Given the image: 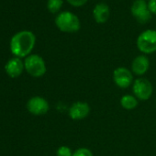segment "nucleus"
I'll use <instances>...</instances> for the list:
<instances>
[{"instance_id": "17", "label": "nucleus", "mask_w": 156, "mask_h": 156, "mask_svg": "<svg viewBox=\"0 0 156 156\" xmlns=\"http://www.w3.org/2000/svg\"><path fill=\"white\" fill-rule=\"evenodd\" d=\"M66 1H67L72 7L79 8V7H82V6L86 5L88 0H66Z\"/></svg>"}, {"instance_id": "7", "label": "nucleus", "mask_w": 156, "mask_h": 156, "mask_svg": "<svg viewBox=\"0 0 156 156\" xmlns=\"http://www.w3.org/2000/svg\"><path fill=\"white\" fill-rule=\"evenodd\" d=\"M113 80L119 87L127 88L133 82V75L129 69L119 67L113 72Z\"/></svg>"}, {"instance_id": "16", "label": "nucleus", "mask_w": 156, "mask_h": 156, "mask_svg": "<svg viewBox=\"0 0 156 156\" xmlns=\"http://www.w3.org/2000/svg\"><path fill=\"white\" fill-rule=\"evenodd\" d=\"M57 156H73V152L71 149L67 146H61L58 148L56 151Z\"/></svg>"}, {"instance_id": "15", "label": "nucleus", "mask_w": 156, "mask_h": 156, "mask_svg": "<svg viewBox=\"0 0 156 156\" xmlns=\"http://www.w3.org/2000/svg\"><path fill=\"white\" fill-rule=\"evenodd\" d=\"M73 156H93V153L87 148H79L73 152Z\"/></svg>"}, {"instance_id": "6", "label": "nucleus", "mask_w": 156, "mask_h": 156, "mask_svg": "<svg viewBox=\"0 0 156 156\" xmlns=\"http://www.w3.org/2000/svg\"><path fill=\"white\" fill-rule=\"evenodd\" d=\"M133 94L140 100H147L152 94V86L145 78H139L133 83Z\"/></svg>"}, {"instance_id": "4", "label": "nucleus", "mask_w": 156, "mask_h": 156, "mask_svg": "<svg viewBox=\"0 0 156 156\" xmlns=\"http://www.w3.org/2000/svg\"><path fill=\"white\" fill-rule=\"evenodd\" d=\"M24 66L27 73L33 77H41L46 73L45 62L38 54L29 55L24 62Z\"/></svg>"}, {"instance_id": "13", "label": "nucleus", "mask_w": 156, "mask_h": 156, "mask_svg": "<svg viewBox=\"0 0 156 156\" xmlns=\"http://www.w3.org/2000/svg\"><path fill=\"white\" fill-rule=\"evenodd\" d=\"M120 105L127 110L134 109L138 106V100L131 95H125L120 98Z\"/></svg>"}, {"instance_id": "19", "label": "nucleus", "mask_w": 156, "mask_h": 156, "mask_svg": "<svg viewBox=\"0 0 156 156\" xmlns=\"http://www.w3.org/2000/svg\"><path fill=\"white\" fill-rule=\"evenodd\" d=\"M145 1H147V0H145ZM148 1H150V0H148Z\"/></svg>"}, {"instance_id": "5", "label": "nucleus", "mask_w": 156, "mask_h": 156, "mask_svg": "<svg viewBox=\"0 0 156 156\" xmlns=\"http://www.w3.org/2000/svg\"><path fill=\"white\" fill-rule=\"evenodd\" d=\"M130 12L140 24H145L151 19V13L148 9V3L145 0H135L130 8Z\"/></svg>"}, {"instance_id": "3", "label": "nucleus", "mask_w": 156, "mask_h": 156, "mask_svg": "<svg viewBox=\"0 0 156 156\" xmlns=\"http://www.w3.org/2000/svg\"><path fill=\"white\" fill-rule=\"evenodd\" d=\"M137 47L139 51L145 54L156 51V30H147L141 32L137 39Z\"/></svg>"}, {"instance_id": "8", "label": "nucleus", "mask_w": 156, "mask_h": 156, "mask_svg": "<svg viewBox=\"0 0 156 156\" xmlns=\"http://www.w3.org/2000/svg\"><path fill=\"white\" fill-rule=\"evenodd\" d=\"M27 108L30 113L36 116H41L46 114L49 111L50 107L45 98L41 97H33L28 101Z\"/></svg>"}, {"instance_id": "18", "label": "nucleus", "mask_w": 156, "mask_h": 156, "mask_svg": "<svg viewBox=\"0 0 156 156\" xmlns=\"http://www.w3.org/2000/svg\"><path fill=\"white\" fill-rule=\"evenodd\" d=\"M148 9L151 15H156V0H150V1H148Z\"/></svg>"}, {"instance_id": "10", "label": "nucleus", "mask_w": 156, "mask_h": 156, "mask_svg": "<svg viewBox=\"0 0 156 156\" xmlns=\"http://www.w3.org/2000/svg\"><path fill=\"white\" fill-rule=\"evenodd\" d=\"M24 68H25L24 62L18 57L10 59L5 66V70L7 73L9 74V76L12 78L19 77L22 73Z\"/></svg>"}, {"instance_id": "14", "label": "nucleus", "mask_w": 156, "mask_h": 156, "mask_svg": "<svg viewBox=\"0 0 156 156\" xmlns=\"http://www.w3.org/2000/svg\"><path fill=\"white\" fill-rule=\"evenodd\" d=\"M62 4H63V0H48L47 9L51 13L55 14L60 11V9L62 7Z\"/></svg>"}, {"instance_id": "2", "label": "nucleus", "mask_w": 156, "mask_h": 156, "mask_svg": "<svg viewBox=\"0 0 156 156\" xmlns=\"http://www.w3.org/2000/svg\"><path fill=\"white\" fill-rule=\"evenodd\" d=\"M55 25L62 32L65 33H74L81 28L79 18L70 11H63L58 14L55 19Z\"/></svg>"}, {"instance_id": "11", "label": "nucleus", "mask_w": 156, "mask_h": 156, "mask_svg": "<svg viewBox=\"0 0 156 156\" xmlns=\"http://www.w3.org/2000/svg\"><path fill=\"white\" fill-rule=\"evenodd\" d=\"M93 17L97 23H106L110 17V9L105 3H99L93 9Z\"/></svg>"}, {"instance_id": "1", "label": "nucleus", "mask_w": 156, "mask_h": 156, "mask_svg": "<svg viewBox=\"0 0 156 156\" xmlns=\"http://www.w3.org/2000/svg\"><path fill=\"white\" fill-rule=\"evenodd\" d=\"M36 37L30 30H22L16 33L10 41V51L18 58L28 57L35 46Z\"/></svg>"}, {"instance_id": "12", "label": "nucleus", "mask_w": 156, "mask_h": 156, "mask_svg": "<svg viewBox=\"0 0 156 156\" xmlns=\"http://www.w3.org/2000/svg\"><path fill=\"white\" fill-rule=\"evenodd\" d=\"M149 66V59L145 55H139L133 60L131 63V70L136 75H142L148 71Z\"/></svg>"}, {"instance_id": "9", "label": "nucleus", "mask_w": 156, "mask_h": 156, "mask_svg": "<svg viewBox=\"0 0 156 156\" xmlns=\"http://www.w3.org/2000/svg\"><path fill=\"white\" fill-rule=\"evenodd\" d=\"M90 113V107L87 102L77 101L69 108V116L73 120H81L86 119Z\"/></svg>"}]
</instances>
